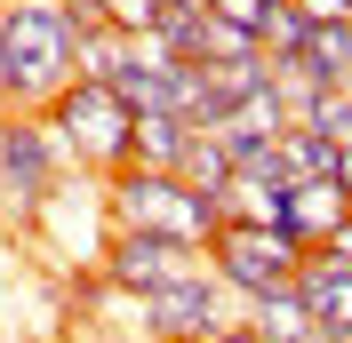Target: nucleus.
<instances>
[{"instance_id":"nucleus-1","label":"nucleus","mask_w":352,"mask_h":343,"mask_svg":"<svg viewBox=\"0 0 352 343\" xmlns=\"http://www.w3.org/2000/svg\"><path fill=\"white\" fill-rule=\"evenodd\" d=\"M80 80L56 0H0V112H48Z\"/></svg>"},{"instance_id":"nucleus-2","label":"nucleus","mask_w":352,"mask_h":343,"mask_svg":"<svg viewBox=\"0 0 352 343\" xmlns=\"http://www.w3.org/2000/svg\"><path fill=\"white\" fill-rule=\"evenodd\" d=\"M41 120H48V136H56V152H65L72 176L104 184V176L129 168V128H136V112H129V96H120L112 80H72Z\"/></svg>"},{"instance_id":"nucleus-3","label":"nucleus","mask_w":352,"mask_h":343,"mask_svg":"<svg viewBox=\"0 0 352 343\" xmlns=\"http://www.w3.org/2000/svg\"><path fill=\"white\" fill-rule=\"evenodd\" d=\"M104 224L112 232H160L176 248H200L208 256V239H217V200L184 192L176 176L160 168H120L104 176Z\"/></svg>"},{"instance_id":"nucleus-4","label":"nucleus","mask_w":352,"mask_h":343,"mask_svg":"<svg viewBox=\"0 0 352 343\" xmlns=\"http://www.w3.org/2000/svg\"><path fill=\"white\" fill-rule=\"evenodd\" d=\"M65 184H72V168L48 136V120L41 112H0V208L16 224H41Z\"/></svg>"},{"instance_id":"nucleus-5","label":"nucleus","mask_w":352,"mask_h":343,"mask_svg":"<svg viewBox=\"0 0 352 343\" xmlns=\"http://www.w3.org/2000/svg\"><path fill=\"white\" fill-rule=\"evenodd\" d=\"M296 263H305V239L264 232V224H217V239H208V279L232 303H256L272 287H288Z\"/></svg>"},{"instance_id":"nucleus-6","label":"nucleus","mask_w":352,"mask_h":343,"mask_svg":"<svg viewBox=\"0 0 352 343\" xmlns=\"http://www.w3.org/2000/svg\"><path fill=\"white\" fill-rule=\"evenodd\" d=\"M136 311H144V335L153 343H208L224 327H241V303L208 279V263L168 279V287H153V296H136Z\"/></svg>"},{"instance_id":"nucleus-7","label":"nucleus","mask_w":352,"mask_h":343,"mask_svg":"<svg viewBox=\"0 0 352 343\" xmlns=\"http://www.w3.org/2000/svg\"><path fill=\"white\" fill-rule=\"evenodd\" d=\"M200 263H208L200 248H176V239H160V232H104V279L120 296H153V287L200 272Z\"/></svg>"},{"instance_id":"nucleus-8","label":"nucleus","mask_w":352,"mask_h":343,"mask_svg":"<svg viewBox=\"0 0 352 343\" xmlns=\"http://www.w3.org/2000/svg\"><path fill=\"white\" fill-rule=\"evenodd\" d=\"M217 224H264V232H288V176H280V160H272V144L232 160V176H224V192H217Z\"/></svg>"},{"instance_id":"nucleus-9","label":"nucleus","mask_w":352,"mask_h":343,"mask_svg":"<svg viewBox=\"0 0 352 343\" xmlns=\"http://www.w3.org/2000/svg\"><path fill=\"white\" fill-rule=\"evenodd\" d=\"M241 327H248L256 343H320V320L305 311V296H296V287H272V296L241 303Z\"/></svg>"},{"instance_id":"nucleus-10","label":"nucleus","mask_w":352,"mask_h":343,"mask_svg":"<svg viewBox=\"0 0 352 343\" xmlns=\"http://www.w3.org/2000/svg\"><path fill=\"white\" fill-rule=\"evenodd\" d=\"M344 215H352V200L336 192V176H320V184H288V239L320 248V239H329Z\"/></svg>"},{"instance_id":"nucleus-11","label":"nucleus","mask_w":352,"mask_h":343,"mask_svg":"<svg viewBox=\"0 0 352 343\" xmlns=\"http://www.w3.org/2000/svg\"><path fill=\"white\" fill-rule=\"evenodd\" d=\"M184 144H192V128H184L176 112H136V128H129V168H160V176H176Z\"/></svg>"},{"instance_id":"nucleus-12","label":"nucleus","mask_w":352,"mask_h":343,"mask_svg":"<svg viewBox=\"0 0 352 343\" xmlns=\"http://www.w3.org/2000/svg\"><path fill=\"white\" fill-rule=\"evenodd\" d=\"M272 160H280L288 184H320V176H336V144L312 136V128H288L280 144H272Z\"/></svg>"},{"instance_id":"nucleus-13","label":"nucleus","mask_w":352,"mask_h":343,"mask_svg":"<svg viewBox=\"0 0 352 343\" xmlns=\"http://www.w3.org/2000/svg\"><path fill=\"white\" fill-rule=\"evenodd\" d=\"M296 64H305L320 88H336V80L352 72V16H344V24H312V32H305V56H296Z\"/></svg>"},{"instance_id":"nucleus-14","label":"nucleus","mask_w":352,"mask_h":343,"mask_svg":"<svg viewBox=\"0 0 352 343\" xmlns=\"http://www.w3.org/2000/svg\"><path fill=\"white\" fill-rule=\"evenodd\" d=\"M224 176H232V152H224L217 136H192V144H184V160H176V184H184V192H200V200H217Z\"/></svg>"},{"instance_id":"nucleus-15","label":"nucleus","mask_w":352,"mask_h":343,"mask_svg":"<svg viewBox=\"0 0 352 343\" xmlns=\"http://www.w3.org/2000/svg\"><path fill=\"white\" fill-rule=\"evenodd\" d=\"M256 56H264V48L248 40L241 24H224V16L200 24V64H208V72H224V64H256Z\"/></svg>"},{"instance_id":"nucleus-16","label":"nucleus","mask_w":352,"mask_h":343,"mask_svg":"<svg viewBox=\"0 0 352 343\" xmlns=\"http://www.w3.org/2000/svg\"><path fill=\"white\" fill-rule=\"evenodd\" d=\"M120 32H112V24H96V32H72V64H80V80H112V72H120Z\"/></svg>"},{"instance_id":"nucleus-17","label":"nucleus","mask_w":352,"mask_h":343,"mask_svg":"<svg viewBox=\"0 0 352 343\" xmlns=\"http://www.w3.org/2000/svg\"><path fill=\"white\" fill-rule=\"evenodd\" d=\"M272 8H280V0H208V16L241 24L248 40H264V24H272Z\"/></svg>"},{"instance_id":"nucleus-18","label":"nucleus","mask_w":352,"mask_h":343,"mask_svg":"<svg viewBox=\"0 0 352 343\" xmlns=\"http://www.w3.org/2000/svg\"><path fill=\"white\" fill-rule=\"evenodd\" d=\"M160 8L168 0H104V24L112 32H144V24H160Z\"/></svg>"},{"instance_id":"nucleus-19","label":"nucleus","mask_w":352,"mask_h":343,"mask_svg":"<svg viewBox=\"0 0 352 343\" xmlns=\"http://www.w3.org/2000/svg\"><path fill=\"white\" fill-rule=\"evenodd\" d=\"M288 8H296L305 24H344V16H352L344 0H288Z\"/></svg>"},{"instance_id":"nucleus-20","label":"nucleus","mask_w":352,"mask_h":343,"mask_svg":"<svg viewBox=\"0 0 352 343\" xmlns=\"http://www.w3.org/2000/svg\"><path fill=\"white\" fill-rule=\"evenodd\" d=\"M336 192H344V200H352V144H344V152H336Z\"/></svg>"},{"instance_id":"nucleus-21","label":"nucleus","mask_w":352,"mask_h":343,"mask_svg":"<svg viewBox=\"0 0 352 343\" xmlns=\"http://www.w3.org/2000/svg\"><path fill=\"white\" fill-rule=\"evenodd\" d=\"M208 343H256V335H248V327H224V335H208Z\"/></svg>"},{"instance_id":"nucleus-22","label":"nucleus","mask_w":352,"mask_h":343,"mask_svg":"<svg viewBox=\"0 0 352 343\" xmlns=\"http://www.w3.org/2000/svg\"><path fill=\"white\" fill-rule=\"evenodd\" d=\"M336 104H344V120H352V72H344V80H336Z\"/></svg>"},{"instance_id":"nucleus-23","label":"nucleus","mask_w":352,"mask_h":343,"mask_svg":"<svg viewBox=\"0 0 352 343\" xmlns=\"http://www.w3.org/2000/svg\"><path fill=\"white\" fill-rule=\"evenodd\" d=\"M168 8H208V0H168Z\"/></svg>"},{"instance_id":"nucleus-24","label":"nucleus","mask_w":352,"mask_h":343,"mask_svg":"<svg viewBox=\"0 0 352 343\" xmlns=\"http://www.w3.org/2000/svg\"><path fill=\"white\" fill-rule=\"evenodd\" d=\"M344 8H352V0H344Z\"/></svg>"}]
</instances>
